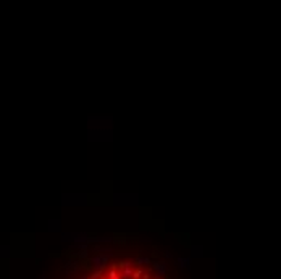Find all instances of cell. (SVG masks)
<instances>
[{
    "mask_svg": "<svg viewBox=\"0 0 281 279\" xmlns=\"http://www.w3.org/2000/svg\"><path fill=\"white\" fill-rule=\"evenodd\" d=\"M110 257H112V253H97V255H94V257H91L92 268L104 271L105 268H107L108 261H110Z\"/></svg>",
    "mask_w": 281,
    "mask_h": 279,
    "instance_id": "cell-1",
    "label": "cell"
},
{
    "mask_svg": "<svg viewBox=\"0 0 281 279\" xmlns=\"http://www.w3.org/2000/svg\"><path fill=\"white\" fill-rule=\"evenodd\" d=\"M61 239H63L65 242L71 240L73 244H89V239H91V237H89L87 234H73V232H65L63 236H61Z\"/></svg>",
    "mask_w": 281,
    "mask_h": 279,
    "instance_id": "cell-2",
    "label": "cell"
},
{
    "mask_svg": "<svg viewBox=\"0 0 281 279\" xmlns=\"http://www.w3.org/2000/svg\"><path fill=\"white\" fill-rule=\"evenodd\" d=\"M150 266L155 270V274H157V276H160V278H163L166 274V271H168V265H166V261H152Z\"/></svg>",
    "mask_w": 281,
    "mask_h": 279,
    "instance_id": "cell-3",
    "label": "cell"
},
{
    "mask_svg": "<svg viewBox=\"0 0 281 279\" xmlns=\"http://www.w3.org/2000/svg\"><path fill=\"white\" fill-rule=\"evenodd\" d=\"M176 261H178V266H179L181 270H191V263H192V258L191 257H186V258L179 257Z\"/></svg>",
    "mask_w": 281,
    "mask_h": 279,
    "instance_id": "cell-4",
    "label": "cell"
},
{
    "mask_svg": "<svg viewBox=\"0 0 281 279\" xmlns=\"http://www.w3.org/2000/svg\"><path fill=\"white\" fill-rule=\"evenodd\" d=\"M202 250H204V249H202V247L200 245H192V247H191V258H202V257H204V252H202Z\"/></svg>",
    "mask_w": 281,
    "mask_h": 279,
    "instance_id": "cell-5",
    "label": "cell"
},
{
    "mask_svg": "<svg viewBox=\"0 0 281 279\" xmlns=\"http://www.w3.org/2000/svg\"><path fill=\"white\" fill-rule=\"evenodd\" d=\"M133 271H134V268L128 266V268H123L121 271H118V274H120V278H121V279H129L133 276Z\"/></svg>",
    "mask_w": 281,
    "mask_h": 279,
    "instance_id": "cell-6",
    "label": "cell"
},
{
    "mask_svg": "<svg viewBox=\"0 0 281 279\" xmlns=\"http://www.w3.org/2000/svg\"><path fill=\"white\" fill-rule=\"evenodd\" d=\"M112 237H91L89 239V244H107V242H112Z\"/></svg>",
    "mask_w": 281,
    "mask_h": 279,
    "instance_id": "cell-7",
    "label": "cell"
},
{
    "mask_svg": "<svg viewBox=\"0 0 281 279\" xmlns=\"http://www.w3.org/2000/svg\"><path fill=\"white\" fill-rule=\"evenodd\" d=\"M115 266H116V271H121L123 268L133 266V261L131 260H121V261H118V263H115Z\"/></svg>",
    "mask_w": 281,
    "mask_h": 279,
    "instance_id": "cell-8",
    "label": "cell"
},
{
    "mask_svg": "<svg viewBox=\"0 0 281 279\" xmlns=\"http://www.w3.org/2000/svg\"><path fill=\"white\" fill-rule=\"evenodd\" d=\"M70 249H71V250H81V252H83V250H87V249H89V244H71Z\"/></svg>",
    "mask_w": 281,
    "mask_h": 279,
    "instance_id": "cell-9",
    "label": "cell"
},
{
    "mask_svg": "<svg viewBox=\"0 0 281 279\" xmlns=\"http://www.w3.org/2000/svg\"><path fill=\"white\" fill-rule=\"evenodd\" d=\"M136 263L138 265H150L152 260L149 257H136Z\"/></svg>",
    "mask_w": 281,
    "mask_h": 279,
    "instance_id": "cell-10",
    "label": "cell"
},
{
    "mask_svg": "<svg viewBox=\"0 0 281 279\" xmlns=\"http://www.w3.org/2000/svg\"><path fill=\"white\" fill-rule=\"evenodd\" d=\"M102 274H104V271H100V270H94V273L89 276V279H100L102 278Z\"/></svg>",
    "mask_w": 281,
    "mask_h": 279,
    "instance_id": "cell-11",
    "label": "cell"
},
{
    "mask_svg": "<svg viewBox=\"0 0 281 279\" xmlns=\"http://www.w3.org/2000/svg\"><path fill=\"white\" fill-rule=\"evenodd\" d=\"M107 279H120L118 271H116V270H112V268H110V271H108V278H107Z\"/></svg>",
    "mask_w": 281,
    "mask_h": 279,
    "instance_id": "cell-12",
    "label": "cell"
},
{
    "mask_svg": "<svg viewBox=\"0 0 281 279\" xmlns=\"http://www.w3.org/2000/svg\"><path fill=\"white\" fill-rule=\"evenodd\" d=\"M94 250L99 252V253H110V252H113L112 249H102V247H99V245H94Z\"/></svg>",
    "mask_w": 281,
    "mask_h": 279,
    "instance_id": "cell-13",
    "label": "cell"
},
{
    "mask_svg": "<svg viewBox=\"0 0 281 279\" xmlns=\"http://www.w3.org/2000/svg\"><path fill=\"white\" fill-rule=\"evenodd\" d=\"M142 273H144V271L142 270H134V271H133V279H140V276H142Z\"/></svg>",
    "mask_w": 281,
    "mask_h": 279,
    "instance_id": "cell-14",
    "label": "cell"
},
{
    "mask_svg": "<svg viewBox=\"0 0 281 279\" xmlns=\"http://www.w3.org/2000/svg\"><path fill=\"white\" fill-rule=\"evenodd\" d=\"M79 258H81V260L87 258V250H83V252H79Z\"/></svg>",
    "mask_w": 281,
    "mask_h": 279,
    "instance_id": "cell-15",
    "label": "cell"
},
{
    "mask_svg": "<svg viewBox=\"0 0 281 279\" xmlns=\"http://www.w3.org/2000/svg\"><path fill=\"white\" fill-rule=\"evenodd\" d=\"M140 279H150V274H147V273H142V276H140Z\"/></svg>",
    "mask_w": 281,
    "mask_h": 279,
    "instance_id": "cell-16",
    "label": "cell"
},
{
    "mask_svg": "<svg viewBox=\"0 0 281 279\" xmlns=\"http://www.w3.org/2000/svg\"><path fill=\"white\" fill-rule=\"evenodd\" d=\"M165 257H166V258H173V253H171V252H166Z\"/></svg>",
    "mask_w": 281,
    "mask_h": 279,
    "instance_id": "cell-17",
    "label": "cell"
},
{
    "mask_svg": "<svg viewBox=\"0 0 281 279\" xmlns=\"http://www.w3.org/2000/svg\"><path fill=\"white\" fill-rule=\"evenodd\" d=\"M79 279H89V276H87V274H83V276H81Z\"/></svg>",
    "mask_w": 281,
    "mask_h": 279,
    "instance_id": "cell-18",
    "label": "cell"
},
{
    "mask_svg": "<svg viewBox=\"0 0 281 279\" xmlns=\"http://www.w3.org/2000/svg\"><path fill=\"white\" fill-rule=\"evenodd\" d=\"M150 279H162V278H160V276H157V274H155V276H153V278H150Z\"/></svg>",
    "mask_w": 281,
    "mask_h": 279,
    "instance_id": "cell-19",
    "label": "cell"
},
{
    "mask_svg": "<svg viewBox=\"0 0 281 279\" xmlns=\"http://www.w3.org/2000/svg\"><path fill=\"white\" fill-rule=\"evenodd\" d=\"M40 279H45V274H42V276H40Z\"/></svg>",
    "mask_w": 281,
    "mask_h": 279,
    "instance_id": "cell-20",
    "label": "cell"
},
{
    "mask_svg": "<svg viewBox=\"0 0 281 279\" xmlns=\"http://www.w3.org/2000/svg\"><path fill=\"white\" fill-rule=\"evenodd\" d=\"M100 279H107V278H100Z\"/></svg>",
    "mask_w": 281,
    "mask_h": 279,
    "instance_id": "cell-21",
    "label": "cell"
}]
</instances>
